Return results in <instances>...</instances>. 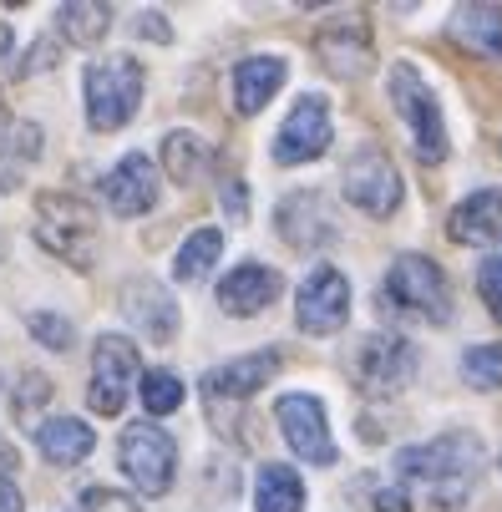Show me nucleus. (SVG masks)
I'll return each instance as SVG.
<instances>
[{"label": "nucleus", "mask_w": 502, "mask_h": 512, "mask_svg": "<svg viewBox=\"0 0 502 512\" xmlns=\"http://www.w3.org/2000/svg\"><path fill=\"white\" fill-rule=\"evenodd\" d=\"M482 462H487V452L477 442V431H447V436H437V442L401 447L396 472L406 482H416L421 492H432L437 502H457V492L472 487Z\"/></svg>", "instance_id": "1"}, {"label": "nucleus", "mask_w": 502, "mask_h": 512, "mask_svg": "<svg viewBox=\"0 0 502 512\" xmlns=\"http://www.w3.org/2000/svg\"><path fill=\"white\" fill-rule=\"evenodd\" d=\"M36 244L71 269H87L97 259V213L71 193L36 198Z\"/></svg>", "instance_id": "2"}, {"label": "nucleus", "mask_w": 502, "mask_h": 512, "mask_svg": "<svg viewBox=\"0 0 502 512\" xmlns=\"http://www.w3.org/2000/svg\"><path fill=\"white\" fill-rule=\"evenodd\" d=\"M137 102H142V66L132 56H107L87 66V122L97 132L127 127Z\"/></svg>", "instance_id": "3"}, {"label": "nucleus", "mask_w": 502, "mask_h": 512, "mask_svg": "<svg viewBox=\"0 0 502 512\" xmlns=\"http://www.w3.org/2000/svg\"><path fill=\"white\" fill-rule=\"evenodd\" d=\"M391 107L406 117L411 127V148L421 163H442L447 158V122H442V107L432 97V87L421 82L416 66H391Z\"/></svg>", "instance_id": "4"}, {"label": "nucleus", "mask_w": 502, "mask_h": 512, "mask_svg": "<svg viewBox=\"0 0 502 512\" xmlns=\"http://www.w3.org/2000/svg\"><path fill=\"white\" fill-rule=\"evenodd\" d=\"M386 300L421 315V320H447L452 315V289H447V274L426 259V254H401L386 274Z\"/></svg>", "instance_id": "5"}, {"label": "nucleus", "mask_w": 502, "mask_h": 512, "mask_svg": "<svg viewBox=\"0 0 502 512\" xmlns=\"http://www.w3.org/2000/svg\"><path fill=\"white\" fill-rule=\"evenodd\" d=\"M117 457H122V472L137 492L148 497H163L173 487V467H178V447L168 442V431H158L153 421H137L122 431L117 442Z\"/></svg>", "instance_id": "6"}, {"label": "nucleus", "mask_w": 502, "mask_h": 512, "mask_svg": "<svg viewBox=\"0 0 502 512\" xmlns=\"http://www.w3.org/2000/svg\"><path fill=\"white\" fill-rule=\"evenodd\" d=\"M345 198L371 213V218H391L401 208V173L381 148H361L345 163Z\"/></svg>", "instance_id": "7"}, {"label": "nucleus", "mask_w": 502, "mask_h": 512, "mask_svg": "<svg viewBox=\"0 0 502 512\" xmlns=\"http://www.w3.org/2000/svg\"><path fill=\"white\" fill-rule=\"evenodd\" d=\"M137 386V350L122 335H102L92 350V411L97 416H122L127 396Z\"/></svg>", "instance_id": "8"}, {"label": "nucleus", "mask_w": 502, "mask_h": 512, "mask_svg": "<svg viewBox=\"0 0 502 512\" xmlns=\"http://www.w3.org/2000/svg\"><path fill=\"white\" fill-rule=\"evenodd\" d=\"M274 421L284 431V442H290V452L300 462H315V467H330L335 462V442H330V426H325V406L305 391L295 396H279L274 406Z\"/></svg>", "instance_id": "9"}, {"label": "nucleus", "mask_w": 502, "mask_h": 512, "mask_svg": "<svg viewBox=\"0 0 502 512\" xmlns=\"http://www.w3.org/2000/svg\"><path fill=\"white\" fill-rule=\"evenodd\" d=\"M330 137H335V127H330V102L310 92V97L295 102L290 117H284V127H279V137H274V163H310V158H320V153L330 148Z\"/></svg>", "instance_id": "10"}, {"label": "nucleus", "mask_w": 502, "mask_h": 512, "mask_svg": "<svg viewBox=\"0 0 502 512\" xmlns=\"http://www.w3.org/2000/svg\"><path fill=\"white\" fill-rule=\"evenodd\" d=\"M350 315V284L340 269L320 264L305 284H300V300H295V320L305 335H335Z\"/></svg>", "instance_id": "11"}, {"label": "nucleus", "mask_w": 502, "mask_h": 512, "mask_svg": "<svg viewBox=\"0 0 502 512\" xmlns=\"http://www.w3.org/2000/svg\"><path fill=\"white\" fill-rule=\"evenodd\" d=\"M411 365H416V350L401 335H371L361 345V355H355V376H361L366 391H396V386H406Z\"/></svg>", "instance_id": "12"}, {"label": "nucleus", "mask_w": 502, "mask_h": 512, "mask_svg": "<svg viewBox=\"0 0 502 512\" xmlns=\"http://www.w3.org/2000/svg\"><path fill=\"white\" fill-rule=\"evenodd\" d=\"M102 193H107V203H112L122 218H137V213H148V208L158 203V173H153V163L142 158V153H127V158L102 178Z\"/></svg>", "instance_id": "13"}, {"label": "nucleus", "mask_w": 502, "mask_h": 512, "mask_svg": "<svg viewBox=\"0 0 502 512\" xmlns=\"http://www.w3.org/2000/svg\"><path fill=\"white\" fill-rule=\"evenodd\" d=\"M269 300H279V274L264 269V264H239L219 284V310L224 315H259V310H269Z\"/></svg>", "instance_id": "14"}, {"label": "nucleus", "mask_w": 502, "mask_h": 512, "mask_svg": "<svg viewBox=\"0 0 502 512\" xmlns=\"http://www.w3.org/2000/svg\"><path fill=\"white\" fill-rule=\"evenodd\" d=\"M447 234L457 244H502V188H482L457 203Z\"/></svg>", "instance_id": "15"}, {"label": "nucleus", "mask_w": 502, "mask_h": 512, "mask_svg": "<svg viewBox=\"0 0 502 512\" xmlns=\"http://www.w3.org/2000/svg\"><path fill=\"white\" fill-rule=\"evenodd\" d=\"M122 310H127V320H132L142 335H153V340H173V330H178V305L168 300V289L153 284V279L127 284Z\"/></svg>", "instance_id": "16"}, {"label": "nucleus", "mask_w": 502, "mask_h": 512, "mask_svg": "<svg viewBox=\"0 0 502 512\" xmlns=\"http://www.w3.org/2000/svg\"><path fill=\"white\" fill-rule=\"evenodd\" d=\"M279 234L290 239L295 249H315V244H325V239L335 234L325 198H320V193H295V198H284V203H279Z\"/></svg>", "instance_id": "17"}, {"label": "nucleus", "mask_w": 502, "mask_h": 512, "mask_svg": "<svg viewBox=\"0 0 502 512\" xmlns=\"http://www.w3.org/2000/svg\"><path fill=\"white\" fill-rule=\"evenodd\" d=\"M279 87H284V56H244L234 66V107L244 117L264 112Z\"/></svg>", "instance_id": "18"}, {"label": "nucleus", "mask_w": 502, "mask_h": 512, "mask_svg": "<svg viewBox=\"0 0 502 512\" xmlns=\"http://www.w3.org/2000/svg\"><path fill=\"white\" fill-rule=\"evenodd\" d=\"M36 447H41L46 462L71 467V462H82V457L97 447V431H92L87 421H77V416H51V421L36 426Z\"/></svg>", "instance_id": "19"}, {"label": "nucleus", "mask_w": 502, "mask_h": 512, "mask_svg": "<svg viewBox=\"0 0 502 512\" xmlns=\"http://www.w3.org/2000/svg\"><path fill=\"white\" fill-rule=\"evenodd\" d=\"M279 371V355L274 350H259V355H244V360H229L219 371H208V396H254L264 381H274Z\"/></svg>", "instance_id": "20"}, {"label": "nucleus", "mask_w": 502, "mask_h": 512, "mask_svg": "<svg viewBox=\"0 0 502 512\" xmlns=\"http://www.w3.org/2000/svg\"><path fill=\"white\" fill-rule=\"evenodd\" d=\"M315 51H320V61L335 71L340 82H355V77H366V71H371V41H366V31H361V26L320 31Z\"/></svg>", "instance_id": "21"}, {"label": "nucleus", "mask_w": 502, "mask_h": 512, "mask_svg": "<svg viewBox=\"0 0 502 512\" xmlns=\"http://www.w3.org/2000/svg\"><path fill=\"white\" fill-rule=\"evenodd\" d=\"M254 507L259 512H300L305 507V482L295 467L284 462H264L259 482H254Z\"/></svg>", "instance_id": "22"}, {"label": "nucleus", "mask_w": 502, "mask_h": 512, "mask_svg": "<svg viewBox=\"0 0 502 512\" xmlns=\"http://www.w3.org/2000/svg\"><path fill=\"white\" fill-rule=\"evenodd\" d=\"M452 36L462 46H472L477 56H497L502 61V6H462L452 16Z\"/></svg>", "instance_id": "23"}, {"label": "nucleus", "mask_w": 502, "mask_h": 512, "mask_svg": "<svg viewBox=\"0 0 502 512\" xmlns=\"http://www.w3.org/2000/svg\"><path fill=\"white\" fill-rule=\"evenodd\" d=\"M56 26L66 31V41L97 46V41L112 31V6H97V0H71V6L56 11Z\"/></svg>", "instance_id": "24"}, {"label": "nucleus", "mask_w": 502, "mask_h": 512, "mask_svg": "<svg viewBox=\"0 0 502 512\" xmlns=\"http://www.w3.org/2000/svg\"><path fill=\"white\" fill-rule=\"evenodd\" d=\"M31 158H41V127L21 122L0 137V188H16Z\"/></svg>", "instance_id": "25"}, {"label": "nucleus", "mask_w": 502, "mask_h": 512, "mask_svg": "<svg viewBox=\"0 0 502 512\" xmlns=\"http://www.w3.org/2000/svg\"><path fill=\"white\" fill-rule=\"evenodd\" d=\"M163 168H168V178H178V183H198L203 168H208V148H203L193 132H168V142H163Z\"/></svg>", "instance_id": "26"}, {"label": "nucleus", "mask_w": 502, "mask_h": 512, "mask_svg": "<svg viewBox=\"0 0 502 512\" xmlns=\"http://www.w3.org/2000/svg\"><path fill=\"white\" fill-rule=\"evenodd\" d=\"M219 254H224V234H219V229H198V234H188V244L178 249L173 274H178V279H203Z\"/></svg>", "instance_id": "27"}, {"label": "nucleus", "mask_w": 502, "mask_h": 512, "mask_svg": "<svg viewBox=\"0 0 502 512\" xmlns=\"http://www.w3.org/2000/svg\"><path fill=\"white\" fill-rule=\"evenodd\" d=\"M462 381L472 391H497L502 386V345H472L462 355Z\"/></svg>", "instance_id": "28"}, {"label": "nucleus", "mask_w": 502, "mask_h": 512, "mask_svg": "<svg viewBox=\"0 0 502 512\" xmlns=\"http://www.w3.org/2000/svg\"><path fill=\"white\" fill-rule=\"evenodd\" d=\"M137 391H142V406H148L153 416H168V411L183 406V381L173 371H148L137 381Z\"/></svg>", "instance_id": "29"}, {"label": "nucleus", "mask_w": 502, "mask_h": 512, "mask_svg": "<svg viewBox=\"0 0 502 512\" xmlns=\"http://www.w3.org/2000/svg\"><path fill=\"white\" fill-rule=\"evenodd\" d=\"M477 289H482V300H487V315L502 320V254H492V259L477 269Z\"/></svg>", "instance_id": "30"}, {"label": "nucleus", "mask_w": 502, "mask_h": 512, "mask_svg": "<svg viewBox=\"0 0 502 512\" xmlns=\"http://www.w3.org/2000/svg\"><path fill=\"white\" fill-rule=\"evenodd\" d=\"M31 335H36L41 345H51V350H66V345H71V325L56 320V315H31Z\"/></svg>", "instance_id": "31"}, {"label": "nucleus", "mask_w": 502, "mask_h": 512, "mask_svg": "<svg viewBox=\"0 0 502 512\" xmlns=\"http://www.w3.org/2000/svg\"><path fill=\"white\" fill-rule=\"evenodd\" d=\"M376 512H411V497L401 492V487H376V502H371Z\"/></svg>", "instance_id": "32"}, {"label": "nucleus", "mask_w": 502, "mask_h": 512, "mask_svg": "<svg viewBox=\"0 0 502 512\" xmlns=\"http://www.w3.org/2000/svg\"><path fill=\"white\" fill-rule=\"evenodd\" d=\"M0 512H21V492H16V482H6V477H0Z\"/></svg>", "instance_id": "33"}, {"label": "nucleus", "mask_w": 502, "mask_h": 512, "mask_svg": "<svg viewBox=\"0 0 502 512\" xmlns=\"http://www.w3.org/2000/svg\"><path fill=\"white\" fill-rule=\"evenodd\" d=\"M224 198H229V208H234V213H244V188H239V183H229V188H224Z\"/></svg>", "instance_id": "34"}, {"label": "nucleus", "mask_w": 502, "mask_h": 512, "mask_svg": "<svg viewBox=\"0 0 502 512\" xmlns=\"http://www.w3.org/2000/svg\"><path fill=\"white\" fill-rule=\"evenodd\" d=\"M6 46H11V31H6V26H0V51H6Z\"/></svg>", "instance_id": "35"}, {"label": "nucleus", "mask_w": 502, "mask_h": 512, "mask_svg": "<svg viewBox=\"0 0 502 512\" xmlns=\"http://www.w3.org/2000/svg\"><path fill=\"white\" fill-rule=\"evenodd\" d=\"M6 462H11V452H6V447H0V467H6Z\"/></svg>", "instance_id": "36"}]
</instances>
